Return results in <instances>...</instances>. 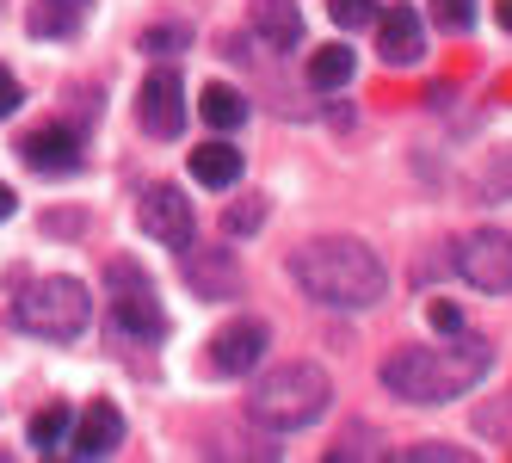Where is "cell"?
Listing matches in <instances>:
<instances>
[{
    "instance_id": "cell-1",
    "label": "cell",
    "mask_w": 512,
    "mask_h": 463,
    "mask_svg": "<svg viewBox=\"0 0 512 463\" xmlns=\"http://www.w3.org/2000/svg\"><path fill=\"white\" fill-rule=\"evenodd\" d=\"M494 365V346L488 340H445V346H401L383 359V389H395L401 402L432 408V402H457L463 389H475Z\"/></svg>"
},
{
    "instance_id": "cell-2",
    "label": "cell",
    "mask_w": 512,
    "mask_h": 463,
    "mask_svg": "<svg viewBox=\"0 0 512 463\" xmlns=\"http://www.w3.org/2000/svg\"><path fill=\"white\" fill-rule=\"evenodd\" d=\"M290 278L327 309H371L389 291L383 260L364 241H309L290 254Z\"/></svg>"
},
{
    "instance_id": "cell-3",
    "label": "cell",
    "mask_w": 512,
    "mask_h": 463,
    "mask_svg": "<svg viewBox=\"0 0 512 463\" xmlns=\"http://www.w3.org/2000/svg\"><path fill=\"white\" fill-rule=\"evenodd\" d=\"M327 402H334V383H327V371L309 365V359H290V365L266 371L247 389V414L260 426H278V433H303V426H315L327 414Z\"/></svg>"
},
{
    "instance_id": "cell-4",
    "label": "cell",
    "mask_w": 512,
    "mask_h": 463,
    "mask_svg": "<svg viewBox=\"0 0 512 463\" xmlns=\"http://www.w3.org/2000/svg\"><path fill=\"white\" fill-rule=\"evenodd\" d=\"M13 315H19V328L38 334V340H75L93 322V297H87L81 278H38L13 303Z\"/></svg>"
},
{
    "instance_id": "cell-5",
    "label": "cell",
    "mask_w": 512,
    "mask_h": 463,
    "mask_svg": "<svg viewBox=\"0 0 512 463\" xmlns=\"http://www.w3.org/2000/svg\"><path fill=\"white\" fill-rule=\"evenodd\" d=\"M105 291H112V322L136 340H161L167 334V309L155 297L149 272H142L136 260H112L105 266Z\"/></svg>"
},
{
    "instance_id": "cell-6",
    "label": "cell",
    "mask_w": 512,
    "mask_h": 463,
    "mask_svg": "<svg viewBox=\"0 0 512 463\" xmlns=\"http://www.w3.org/2000/svg\"><path fill=\"white\" fill-rule=\"evenodd\" d=\"M457 272L475 284V291L506 297V291H512V235H500V229L469 235V241L457 247Z\"/></svg>"
},
{
    "instance_id": "cell-7",
    "label": "cell",
    "mask_w": 512,
    "mask_h": 463,
    "mask_svg": "<svg viewBox=\"0 0 512 463\" xmlns=\"http://www.w3.org/2000/svg\"><path fill=\"white\" fill-rule=\"evenodd\" d=\"M179 272H186V284L204 297V303H229V297H241V266H235V254L229 247H179Z\"/></svg>"
},
{
    "instance_id": "cell-8",
    "label": "cell",
    "mask_w": 512,
    "mask_h": 463,
    "mask_svg": "<svg viewBox=\"0 0 512 463\" xmlns=\"http://www.w3.org/2000/svg\"><path fill=\"white\" fill-rule=\"evenodd\" d=\"M136 112H142V130L161 136V142L186 130V81H179V68H155V75L142 81V105H136Z\"/></svg>"
},
{
    "instance_id": "cell-9",
    "label": "cell",
    "mask_w": 512,
    "mask_h": 463,
    "mask_svg": "<svg viewBox=\"0 0 512 463\" xmlns=\"http://www.w3.org/2000/svg\"><path fill=\"white\" fill-rule=\"evenodd\" d=\"M142 229H149L161 247H173V254H179V247H192V198L186 192H179V186H149V192H142Z\"/></svg>"
},
{
    "instance_id": "cell-10",
    "label": "cell",
    "mask_w": 512,
    "mask_h": 463,
    "mask_svg": "<svg viewBox=\"0 0 512 463\" xmlns=\"http://www.w3.org/2000/svg\"><path fill=\"white\" fill-rule=\"evenodd\" d=\"M266 322H253V315H247V322H229L223 334H216L210 340V371L216 377H247L253 365H260L266 359Z\"/></svg>"
},
{
    "instance_id": "cell-11",
    "label": "cell",
    "mask_w": 512,
    "mask_h": 463,
    "mask_svg": "<svg viewBox=\"0 0 512 463\" xmlns=\"http://www.w3.org/2000/svg\"><path fill=\"white\" fill-rule=\"evenodd\" d=\"M377 56L389 68H414L426 56V31H420V13L414 7H389L377 13Z\"/></svg>"
},
{
    "instance_id": "cell-12",
    "label": "cell",
    "mask_w": 512,
    "mask_h": 463,
    "mask_svg": "<svg viewBox=\"0 0 512 463\" xmlns=\"http://www.w3.org/2000/svg\"><path fill=\"white\" fill-rule=\"evenodd\" d=\"M19 155H25V167H38V173H75L81 167V136L75 130H62V124H44V130H31L25 142H19Z\"/></svg>"
},
{
    "instance_id": "cell-13",
    "label": "cell",
    "mask_w": 512,
    "mask_h": 463,
    "mask_svg": "<svg viewBox=\"0 0 512 463\" xmlns=\"http://www.w3.org/2000/svg\"><path fill=\"white\" fill-rule=\"evenodd\" d=\"M75 457H112L124 445V414L112 402H93L87 414H75V433H68Z\"/></svg>"
},
{
    "instance_id": "cell-14",
    "label": "cell",
    "mask_w": 512,
    "mask_h": 463,
    "mask_svg": "<svg viewBox=\"0 0 512 463\" xmlns=\"http://www.w3.org/2000/svg\"><path fill=\"white\" fill-rule=\"evenodd\" d=\"M253 31L272 44V50H297L303 44V7L297 0H253Z\"/></svg>"
},
{
    "instance_id": "cell-15",
    "label": "cell",
    "mask_w": 512,
    "mask_h": 463,
    "mask_svg": "<svg viewBox=\"0 0 512 463\" xmlns=\"http://www.w3.org/2000/svg\"><path fill=\"white\" fill-rule=\"evenodd\" d=\"M87 13H93V0H31L25 31L31 38H75L87 25Z\"/></svg>"
},
{
    "instance_id": "cell-16",
    "label": "cell",
    "mask_w": 512,
    "mask_h": 463,
    "mask_svg": "<svg viewBox=\"0 0 512 463\" xmlns=\"http://www.w3.org/2000/svg\"><path fill=\"white\" fill-rule=\"evenodd\" d=\"M192 180L210 186V192H229L241 180V149H229V142H204V149H192Z\"/></svg>"
},
{
    "instance_id": "cell-17",
    "label": "cell",
    "mask_w": 512,
    "mask_h": 463,
    "mask_svg": "<svg viewBox=\"0 0 512 463\" xmlns=\"http://www.w3.org/2000/svg\"><path fill=\"white\" fill-rule=\"evenodd\" d=\"M68 433H75V408H68V402H50V408L31 414V451H38V457L68 445Z\"/></svg>"
},
{
    "instance_id": "cell-18",
    "label": "cell",
    "mask_w": 512,
    "mask_h": 463,
    "mask_svg": "<svg viewBox=\"0 0 512 463\" xmlns=\"http://www.w3.org/2000/svg\"><path fill=\"white\" fill-rule=\"evenodd\" d=\"M352 68H358V62H352L346 44H321V50L309 56V87H315V93H334V87L352 81Z\"/></svg>"
},
{
    "instance_id": "cell-19",
    "label": "cell",
    "mask_w": 512,
    "mask_h": 463,
    "mask_svg": "<svg viewBox=\"0 0 512 463\" xmlns=\"http://www.w3.org/2000/svg\"><path fill=\"white\" fill-rule=\"evenodd\" d=\"M198 112H204V124H216V130H235V124H247V99L235 93V87H204L198 93Z\"/></svg>"
},
{
    "instance_id": "cell-20",
    "label": "cell",
    "mask_w": 512,
    "mask_h": 463,
    "mask_svg": "<svg viewBox=\"0 0 512 463\" xmlns=\"http://www.w3.org/2000/svg\"><path fill=\"white\" fill-rule=\"evenodd\" d=\"M186 44H192L186 25H149V31H142V56H179Z\"/></svg>"
},
{
    "instance_id": "cell-21",
    "label": "cell",
    "mask_w": 512,
    "mask_h": 463,
    "mask_svg": "<svg viewBox=\"0 0 512 463\" xmlns=\"http://www.w3.org/2000/svg\"><path fill=\"white\" fill-rule=\"evenodd\" d=\"M327 13H334L340 31H364V25H377V0H327Z\"/></svg>"
},
{
    "instance_id": "cell-22",
    "label": "cell",
    "mask_w": 512,
    "mask_h": 463,
    "mask_svg": "<svg viewBox=\"0 0 512 463\" xmlns=\"http://www.w3.org/2000/svg\"><path fill=\"white\" fill-rule=\"evenodd\" d=\"M260 223H266V204H260V198H241V204H229V217H223V229H229V235H253Z\"/></svg>"
},
{
    "instance_id": "cell-23",
    "label": "cell",
    "mask_w": 512,
    "mask_h": 463,
    "mask_svg": "<svg viewBox=\"0 0 512 463\" xmlns=\"http://www.w3.org/2000/svg\"><path fill=\"white\" fill-rule=\"evenodd\" d=\"M482 192L488 198H512V149H494V161L482 173Z\"/></svg>"
},
{
    "instance_id": "cell-24",
    "label": "cell",
    "mask_w": 512,
    "mask_h": 463,
    "mask_svg": "<svg viewBox=\"0 0 512 463\" xmlns=\"http://www.w3.org/2000/svg\"><path fill=\"white\" fill-rule=\"evenodd\" d=\"M432 19L445 31H469L475 25V0H432Z\"/></svg>"
},
{
    "instance_id": "cell-25",
    "label": "cell",
    "mask_w": 512,
    "mask_h": 463,
    "mask_svg": "<svg viewBox=\"0 0 512 463\" xmlns=\"http://www.w3.org/2000/svg\"><path fill=\"white\" fill-rule=\"evenodd\" d=\"M19 105H25V87H19V75H13V68H0V118H13Z\"/></svg>"
},
{
    "instance_id": "cell-26",
    "label": "cell",
    "mask_w": 512,
    "mask_h": 463,
    "mask_svg": "<svg viewBox=\"0 0 512 463\" xmlns=\"http://www.w3.org/2000/svg\"><path fill=\"white\" fill-rule=\"evenodd\" d=\"M426 315H432V328H438V334H463V309H457V303H432Z\"/></svg>"
},
{
    "instance_id": "cell-27",
    "label": "cell",
    "mask_w": 512,
    "mask_h": 463,
    "mask_svg": "<svg viewBox=\"0 0 512 463\" xmlns=\"http://www.w3.org/2000/svg\"><path fill=\"white\" fill-rule=\"evenodd\" d=\"M13 210H19V198H13V186H0V223H7V217H13Z\"/></svg>"
},
{
    "instance_id": "cell-28",
    "label": "cell",
    "mask_w": 512,
    "mask_h": 463,
    "mask_svg": "<svg viewBox=\"0 0 512 463\" xmlns=\"http://www.w3.org/2000/svg\"><path fill=\"white\" fill-rule=\"evenodd\" d=\"M494 13H500V25L512 31V0H500V7H494Z\"/></svg>"
}]
</instances>
